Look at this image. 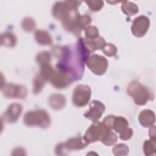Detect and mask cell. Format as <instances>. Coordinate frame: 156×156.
I'll list each match as a JSON object with an SVG mask.
<instances>
[{
	"label": "cell",
	"mask_w": 156,
	"mask_h": 156,
	"mask_svg": "<svg viewBox=\"0 0 156 156\" xmlns=\"http://www.w3.org/2000/svg\"><path fill=\"white\" fill-rule=\"evenodd\" d=\"M80 2L78 1L57 2L52 9L53 15L62 21L65 29L74 33L76 31L79 33L80 30L77 26L80 15L77 10Z\"/></svg>",
	"instance_id": "1"
},
{
	"label": "cell",
	"mask_w": 156,
	"mask_h": 156,
	"mask_svg": "<svg viewBox=\"0 0 156 156\" xmlns=\"http://www.w3.org/2000/svg\"><path fill=\"white\" fill-rule=\"evenodd\" d=\"M83 138L88 144L99 140L104 144L110 146L116 141L117 136L103 122L94 121L87 130Z\"/></svg>",
	"instance_id": "2"
},
{
	"label": "cell",
	"mask_w": 156,
	"mask_h": 156,
	"mask_svg": "<svg viewBox=\"0 0 156 156\" xmlns=\"http://www.w3.org/2000/svg\"><path fill=\"white\" fill-rule=\"evenodd\" d=\"M23 121L27 126H37L43 128L48 127L51 121L49 114L43 110L27 112L24 116Z\"/></svg>",
	"instance_id": "3"
},
{
	"label": "cell",
	"mask_w": 156,
	"mask_h": 156,
	"mask_svg": "<svg viewBox=\"0 0 156 156\" xmlns=\"http://www.w3.org/2000/svg\"><path fill=\"white\" fill-rule=\"evenodd\" d=\"M127 92L133 98L136 104L144 105L149 99V92L147 88L140 82L133 80L131 82L128 87Z\"/></svg>",
	"instance_id": "4"
},
{
	"label": "cell",
	"mask_w": 156,
	"mask_h": 156,
	"mask_svg": "<svg viewBox=\"0 0 156 156\" xmlns=\"http://www.w3.org/2000/svg\"><path fill=\"white\" fill-rule=\"evenodd\" d=\"M110 129H113L120 134V138L123 140L130 139L133 134V130L129 127L127 121L122 116H115L113 119Z\"/></svg>",
	"instance_id": "5"
},
{
	"label": "cell",
	"mask_w": 156,
	"mask_h": 156,
	"mask_svg": "<svg viewBox=\"0 0 156 156\" xmlns=\"http://www.w3.org/2000/svg\"><path fill=\"white\" fill-rule=\"evenodd\" d=\"M86 63L91 71L96 74H103L108 66V61L103 56L94 54L88 58Z\"/></svg>",
	"instance_id": "6"
},
{
	"label": "cell",
	"mask_w": 156,
	"mask_h": 156,
	"mask_svg": "<svg viewBox=\"0 0 156 156\" xmlns=\"http://www.w3.org/2000/svg\"><path fill=\"white\" fill-rule=\"evenodd\" d=\"M91 89L87 85H77L73 94V102L77 107L85 105L91 97Z\"/></svg>",
	"instance_id": "7"
},
{
	"label": "cell",
	"mask_w": 156,
	"mask_h": 156,
	"mask_svg": "<svg viewBox=\"0 0 156 156\" xmlns=\"http://www.w3.org/2000/svg\"><path fill=\"white\" fill-rule=\"evenodd\" d=\"M49 80L54 87L58 88H62L71 83L73 80V76L69 73L61 69L60 71L54 70Z\"/></svg>",
	"instance_id": "8"
},
{
	"label": "cell",
	"mask_w": 156,
	"mask_h": 156,
	"mask_svg": "<svg viewBox=\"0 0 156 156\" xmlns=\"http://www.w3.org/2000/svg\"><path fill=\"white\" fill-rule=\"evenodd\" d=\"M3 94L9 98H24L27 94L25 87L13 83H7L1 88Z\"/></svg>",
	"instance_id": "9"
},
{
	"label": "cell",
	"mask_w": 156,
	"mask_h": 156,
	"mask_svg": "<svg viewBox=\"0 0 156 156\" xmlns=\"http://www.w3.org/2000/svg\"><path fill=\"white\" fill-rule=\"evenodd\" d=\"M150 21L147 17L141 15L136 18L132 26V32L133 34L138 37H143L147 32L149 27Z\"/></svg>",
	"instance_id": "10"
},
{
	"label": "cell",
	"mask_w": 156,
	"mask_h": 156,
	"mask_svg": "<svg viewBox=\"0 0 156 156\" xmlns=\"http://www.w3.org/2000/svg\"><path fill=\"white\" fill-rule=\"evenodd\" d=\"M104 110V105L100 101L94 100L90 103L89 109L84 114V116L94 122L101 117Z\"/></svg>",
	"instance_id": "11"
},
{
	"label": "cell",
	"mask_w": 156,
	"mask_h": 156,
	"mask_svg": "<svg viewBox=\"0 0 156 156\" xmlns=\"http://www.w3.org/2000/svg\"><path fill=\"white\" fill-rule=\"evenodd\" d=\"M22 111V106L18 104H12L10 105L7 111L2 115L1 119L8 122H15Z\"/></svg>",
	"instance_id": "12"
},
{
	"label": "cell",
	"mask_w": 156,
	"mask_h": 156,
	"mask_svg": "<svg viewBox=\"0 0 156 156\" xmlns=\"http://www.w3.org/2000/svg\"><path fill=\"white\" fill-rule=\"evenodd\" d=\"M81 40L85 48L89 52H93L97 49H102L105 44L104 39L99 36L95 38H85Z\"/></svg>",
	"instance_id": "13"
},
{
	"label": "cell",
	"mask_w": 156,
	"mask_h": 156,
	"mask_svg": "<svg viewBox=\"0 0 156 156\" xmlns=\"http://www.w3.org/2000/svg\"><path fill=\"white\" fill-rule=\"evenodd\" d=\"M139 121L144 127H151L155 122V115L151 110H144L139 115Z\"/></svg>",
	"instance_id": "14"
},
{
	"label": "cell",
	"mask_w": 156,
	"mask_h": 156,
	"mask_svg": "<svg viewBox=\"0 0 156 156\" xmlns=\"http://www.w3.org/2000/svg\"><path fill=\"white\" fill-rule=\"evenodd\" d=\"M88 143L84 140L83 138L76 137L69 139L65 143V146L68 150L71 149H80L84 148Z\"/></svg>",
	"instance_id": "15"
},
{
	"label": "cell",
	"mask_w": 156,
	"mask_h": 156,
	"mask_svg": "<svg viewBox=\"0 0 156 156\" xmlns=\"http://www.w3.org/2000/svg\"><path fill=\"white\" fill-rule=\"evenodd\" d=\"M48 101L52 108L60 109L64 107L66 99L65 96L62 94H54L49 97Z\"/></svg>",
	"instance_id": "16"
},
{
	"label": "cell",
	"mask_w": 156,
	"mask_h": 156,
	"mask_svg": "<svg viewBox=\"0 0 156 156\" xmlns=\"http://www.w3.org/2000/svg\"><path fill=\"white\" fill-rule=\"evenodd\" d=\"M35 37L37 42L40 44L48 45L52 43V38L50 34L45 30H37L35 32Z\"/></svg>",
	"instance_id": "17"
},
{
	"label": "cell",
	"mask_w": 156,
	"mask_h": 156,
	"mask_svg": "<svg viewBox=\"0 0 156 156\" xmlns=\"http://www.w3.org/2000/svg\"><path fill=\"white\" fill-rule=\"evenodd\" d=\"M121 9L125 14L129 16L134 15L138 12V6L133 2L130 1H123Z\"/></svg>",
	"instance_id": "18"
},
{
	"label": "cell",
	"mask_w": 156,
	"mask_h": 156,
	"mask_svg": "<svg viewBox=\"0 0 156 156\" xmlns=\"http://www.w3.org/2000/svg\"><path fill=\"white\" fill-rule=\"evenodd\" d=\"M16 43L15 36L11 32H6L1 35V44L7 46H13Z\"/></svg>",
	"instance_id": "19"
},
{
	"label": "cell",
	"mask_w": 156,
	"mask_h": 156,
	"mask_svg": "<svg viewBox=\"0 0 156 156\" xmlns=\"http://www.w3.org/2000/svg\"><path fill=\"white\" fill-rule=\"evenodd\" d=\"M155 140L151 139L147 140L144 143V152L145 155H150L155 152Z\"/></svg>",
	"instance_id": "20"
},
{
	"label": "cell",
	"mask_w": 156,
	"mask_h": 156,
	"mask_svg": "<svg viewBox=\"0 0 156 156\" xmlns=\"http://www.w3.org/2000/svg\"><path fill=\"white\" fill-rule=\"evenodd\" d=\"M46 79L41 74L38 75L34 80V92L37 93L41 91L43 86L44 85Z\"/></svg>",
	"instance_id": "21"
},
{
	"label": "cell",
	"mask_w": 156,
	"mask_h": 156,
	"mask_svg": "<svg viewBox=\"0 0 156 156\" xmlns=\"http://www.w3.org/2000/svg\"><path fill=\"white\" fill-rule=\"evenodd\" d=\"M50 55L48 52L43 51L40 52L36 58L37 61L38 63L41 65H43L45 64L49 63L50 62Z\"/></svg>",
	"instance_id": "22"
},
{
	"label": "cell",
	"mask_w": 156,
	"mask_h": 156,
	"mask_svg": "<svg viewBox=\"0 0 156 156\" xmlns=\"http://www.w3.org/2000/svg\"><path fill=\"white\" fill-rule=\"evenodd\" d=\"M102 49L104 53L109 57L115 55L117 51L116 46L111 43H105Z\"/></svg>",
	"instance_id": "23"
},
{
	"label": "cell",
	"mask_w": 156,
	"mask_h": 156,
	"mask_svg": "<svg viewBox=\"0 0 156 156\" xmlns=\"http://www.w3.org/2000/svg\"><path fill=\"white\" fill-rule=\"evenodd\" d=\"M129 148L127 146L124 144H119L116 145L113 148V152L115 155H123L128 154Z\"/></svg>",
	"instance_id": "24"
},
{
	"label": "cell",
	"mask_w": 156,
	"mask_h": 156,
	"mask_svg": "<svg viewBox=\"0 0 156 156\" xmlns=\"http://www.w3.org/2000/svg\"><path fill=\"white\" fill-rule=\"evenodd\" d=\"M91 23V18L88 15H83V16H80L78 21H77V26L79 29L80 30L81 29L85 28L87 26L90 24Z\"/></svg>",
	"instance_id": "25"
},
{
	"label": "cell",
	"mask_w": 156,
	"mask_h": 156,
	"mask_svg": "<svg viewBox=\"0 0 156 156\" xmlns=\"http://www.w3.org/2000/svg\"><path fill=\"white\" fill-rule=\"evenodd\" d=\"M22 26L24 30L27 31H31L35 26V21L30 18H26L22 22Z\"/></svg>",
	"instance_id": "26"
},
{
	"label": "cell",
	"mask_w": 156,
	"mask_h": 156,
	"mask_svg": "<svg viewBox=\"0 0 156 156\" xmlns=\"http://www.w3.org/2000/svg\"><path fill=\"white\" fill-rule=\"evenodd\" d=\"M98 30L94 26H88L85 29V35L87 38H95L98 37Z\"/></svg>",
	"instance_id": "27"
},
{
	"label": "cell",
	"mask_w": 156,
	"mask_h": 156,
	"mask_svg": "<svg viewBox=\"0 0 156 156\" xmlns=\"http://www.w3.org/2000/svg\"><path fill=\"white\" fill-rule=\"evenodd\" d=\"M90 9L92 11H99L102 7L104 2L102 1H85Z\"/></svg>",
	"instance_id": "28"
},
{
	"label": "cell",
	"mask_w": 156,
	"mask_h": 156,
	"mask_svg": "<svg viewBox=\"0 0 156 156\" xmlns=\"http://www.w3.org/2000/svg\"><path fill=\"white\" fill-rule=\"evenodd\" d=\"M155 126H152V128L149 130V136L151 139L155 140Z\"/></svg>",
	"instance_id": "29"
}]
</instances>
